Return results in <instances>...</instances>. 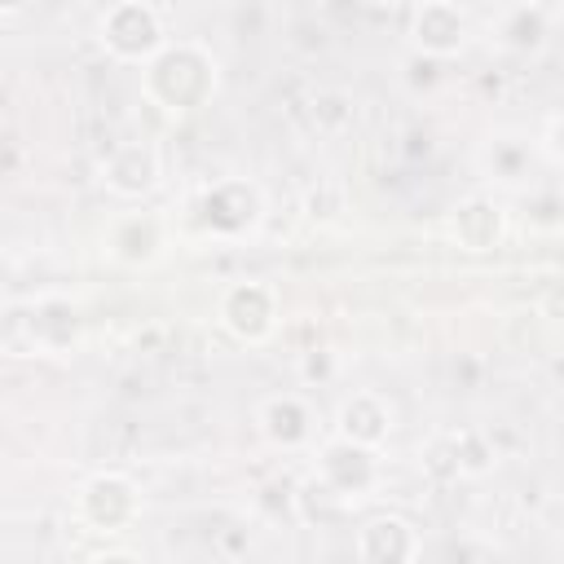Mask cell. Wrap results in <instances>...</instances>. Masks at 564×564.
<instances>
[{"label": "cell", "instance_id": "9c48e42d", "mask_svg": "<svg viewBox=\"0 0 564 564\" xmlns=\"http://www.w3.org/2000/svg\"><path fill=\"white\" fill-rule=\"evenodd\" d=\"M163 176V163H159V150L150 141H123L110 150L106 167H101V181L110 194L119 198H145Z\"/></svg>", "mask_w": 564, "mask_h": 564}, {"label": "cell", "instance_id": "30bf717a", "mask_svg": "<svg viewBox=\"0 0 564 564\" xmlns=\"http://www.w3.org/2000/svg\"><path fill=\"white\" fill-rule=\"evenodd\" d=\"M357 555L366 564H410L419 555V533L405 516H375L357 529Z\"/></svg>", "mask_w": 564, "mask_h": 564}, {"label": "cell", "instance_id": "8992f818", "mask_svg": "<svg viewBox=\"0 0 564 564\" xmlns=\"http://www.w3.org/2000/svg\"><path fill=\"white\" fill-rule=\"evenodd\" d=\"M79 516L84 524H93L97 533H123L137 516H141V498L137 485L119 471H101L79 489Z\"/></svg>", "mask_w": 564, "mask_h": 564}, {"label": "cell", "instance_id": "7a4b0ae2", "mask_svg": "<svg viewBox=\"0 0 564 564\" xmlns=\"http://www.w3.org/2000/svg\"><path fill=\"white\" fill-rule=\"evenodd\" d=\"M79 339V313L66 300H35L13 304L0 313V352L35 357V352H66Z\"/></svg>", "mask_w": 564, "mask_h": 564}, {"label": "cell", "instance_id": "277c9868", "mask_svg": "<svg viewBox=\"0 0 564 564\" xmlns=\"http://www.w3.org/2000/svg\"><path fill=\"white\" fill-rule=\"evenodd\" d=\"M335 502L352 507L357 498H366L379 485V454L366 445H352L344 436H330L317 454V476H313Z\"/></svg>", "mask_w": 564, "mask_h": 564}, {"label": "cell", "instance_id": "8fae6325", "mask_svg": "<svg viewBox=\"0 0 564 564\" xmlns=\"http://www.w3.org/2000/svg\"><path fill=\"white\" fill-rule=\"evenodd\" d=\"M560 18V9L551 4H511V9H498L494 18V40L511 53H538L551 35V22Z\"/></svg>", "mask_w": 564, "mask_h": 564}, {"label": "cell", "instance_id": "4fadbf2b", "mask_svg": "<svg viewBox=\"0 0 564 564\" xmlns=\"http://www.w3.org/2000/svg\"><path fill=\"white\" fill-rule=\"evenodd\" d=\"M388 432H392V405L379 392H357V397H348L339 405V432L335 436L375 449Z\"/></svg>", "mask_w": 564, "mask_h": 564}, {"label": "cell", "instance_id": "9a60e30c", "mask_svg": "<svg viewBox=\"0 0 564 564\" xmlns=\"http://www.w3.org/2000/svg\"><path fill=\"white\" fill-rule=\"evenodd\" d=\"M449 229L467 251H489L502 238V212L494 198H467L463 207H454Z\"/></svg>", "mask_w": 564, "mask_h": 564}, {"label": "cell", "instance_id": "5b68a950", "mask_svg": "<svg viewBox=\"0 0 564 564\" xmlns=\"http://www.w3.org/2000/svg\"><path fill=\"white\" fill-rule=\"evenodd\" d=\"M264 216V198L251 181H216L194 198V220L216 238H238L256 229Z\"/></svg>", "mask_w": 564, "mask_h": 564}, {"label": "cell", "instance_id": "52a82bcc", "mask_svg": "<svg viewBox=\"0 0 564 564\" xmlns=\"http://www.w3.org/2000/svg\"><path fill=\"white\" fill-rule=\"evenodd\" d=\"M220 317H225V326H229L238 339H251V344H256V339H264V335L278 326V291H273L269 282H260V278L238 282V286L225 291Z\"/></svg>", "mask_w": 564, "mask_h": 564}, {"label": "cell", "instance_id": "6da1fadb", "mask_svg": "<svg viewBox=\"0 0 564 564\" xmlns=\"http://www.w3.org/2000/svg\"><path fill=\"white\" fill-rule=\"evenodd\" d=\"M216 57L198 40H167L145 62V97L167 115H189L216 93Z\"/></svg>", "mask_w": 564, "mask_h": 564}, {"label": "cell", "instance_id": "ba28073f", "mask_svg": "<svg viewBox=\"0 0 564 564\" xmlns=\"http://www.w3.org/2000/svg\"><path fill=\"white\" fill-rule=\"evenodd\" d=\"M471 35V18L458 9V4H445V0H432V4H419L410 13V40L419 53L427 57H449V53H463Z\"/></svg>", "mask_w": 564, "mask_h": 564}, {"label": "cell", "instance_id": "2e32d148", "mask_svg": "<svg viewBox=\"0 0 564 564\" xmlns=\"http://www.w3.org/2000/svg\"><path fill=\"white\" fill-rule=\"evenodd\" d=\"M93 564H141V560H132L128 551H106V555H97Z\"/></svg>", "mask_w": 564, "mask_h": 564}, {"label": "cell", "instance_id": "7c38bea8", "mask_svg": "<svg viewBox=\"0 0 564 564\" xmlns=\"http://www.w3.org/2000/svg\"><path fill=\"white\" fill-rule=\"evenodd\" d=\"M110 256L123 260V264H150L163 247V220L154 212H128L110 225V238H106Z\"/></svg>", "mask_w": 564, "mask_h": 564}, {"label": "cell", "instance_id": "3957f363", "mask_svg": "<svg viewBox=\"0 0 564 564\" xmlns=\"http://www.w3.org/2000/svg\"><path fill=\"white\" fill-rule=\"evenodd\" d=\"M97 40L110 57L119 62H150L163 44H167V31H163V13L154 4H141V0H123V4H110L101 18H97Z\"/></svg>", "mask_w": 564, "mask_h": 564}, {"label": "cell", "instance_id": "5bb4252c", "mask_svg": "<svg viewBox=\"0 0 564 564\" xmlns=\"http://www.w3.org/2000/svg\"><path fill=\"white\" fill-rule=\"evenodd\" d=\"M260 432H264L273 445H282V449H300V445H308V436H313V410L304 405V397L278 392V397H269V401L260 405Z\"/></svg>", "mask_w": 564, "mask_h": 564}]
</instances>
